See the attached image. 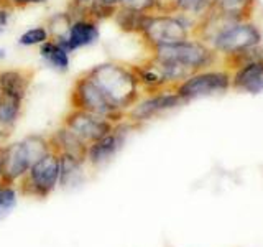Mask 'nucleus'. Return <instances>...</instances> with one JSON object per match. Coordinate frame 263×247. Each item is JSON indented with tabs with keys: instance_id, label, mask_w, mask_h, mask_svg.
<instances>
[{
	"instance_id": "nucleus-1",
	"label": "nucleus",
	"mask_w": 263,
	"mask_h": 247,
	"mask_svg": "<svg viewBox=\"0 0 263 247\" xmlns=\"http://www.w3.org/2000/svg\"><path fill=\"white\" fill-rule=\"evenodd\" d=\"M84 73L109 97L114 105L125 112L143 96L135 73L130 68V63L105 61L92 66Z\"/></svg>"
},
{
	"instance_id": "nucleus-2",
	"label": "nucleus",
	"mask_w": 263,
	"mask_h": 247,
	"mask_svg": "<svg viewBox=\"0 0 263 247\" xmlns=\"http://www.w3.org/2000/svg\"><path fill=\"white\" fill-rule=\"evenodd\" d=\"M51 152L48 135L33 134L0 147V183L15 186L33 163Z\"/></svg>"
},
{
	"instance_id": "nucleus-3",
	"label": "nucleus",
	"mask_w": 263,
	"mask_h": 247,
	"mask_svg": "<svg viewBox=\"0 0 263 247\" xmlns=\"http://www.w3.org/2000/svg\"><path fill=\"white\" fill-rule=\"evenodd\" d=\"M148 56L179 63L186 66L187 69H191L193 73L211 69L220 64V56L211 46L196 38H187L184 41L173 45L155 46L148 49Z\"/></svg>"
},
{
	"instance_id": "nucleus-4",
	"label": "nucleus",
	"mask_w": 263,
	"mask_h": 247,
	"mask_svg": "<svg viewBox=\"0 0 263 247\" xmlns=\"http://www.w3.org/2000/svg\"><path fill=\"white\" fill-rule=\"evenodd\" d=\"M193 23L194 20L183 15L148 13L138 37L148 51L155 46L173 45L191 38Z\"/></svg>"
},
{
	"instance_id": "nucleus-5",
	"label": "nucleus",
	"mask_w": 263,
	"mask_h": 247,
	"mask_svg": "<svg viewBox=\"0 0 263 247\" xmlns=\"http://www.w3.org/2000/svg\"><path fill=\"white\" fill-rule=\"evenodd\" d=\"M69 109H79L119 123L125 119V111L114 105L96 82L86 73L74 79V84L69 93Z\"/></svg>"
},
{
	"instance_id": "nucleus-6",
	"label": "nucleus",
	"mask_w": 263,
	"mask_h": 247,
	"mask_svg": "<svg viewBox=\"0 0 263 247\" xmlns=\"http://www.w3.org/2000/svg\"><path fill=\"white\" fill-rule=\"evenodd\" d=\"M60 185V155L49 152L28 168L15 185L18 195L33 200H46Z\"/></svg>"
},
{
	"instance_id": "nucleus-7",
	"label": "nucleus",
	"mask_w": 263,
	"mask_h": 247,
	"mask_svg": "<svg viewBox=\"0 0 263 247\" xmlns=\"http://www.w3.org/2000/svg\"><path fill=\"white\" fill-rule=\"evenodd\" d=\"M261 31L252 20L230 23L214 38L209 46L220 56V61L226 58L249 51V49L261 46Z\"/></svg>"
},
{
	"instance_id": "nucleus-8",
	"label": "nucleus",
	"mask_w": 263,
	"mask_h": 247,
	"mask_svg": "<svg viewBox=\"0 0 263 247\" xmlns=\"http://www.w3.org/2000/svg\"><path fill=\"white\" fill-rule=\"evenodd\" d=\"M232 73L226 68H211L204 71H197L186 78L183 82L175 87V93L183 99L184 104L194 99L224 94L230 89Z\"/></svg>"
},
{
	"instance_id": "nucleus-9",
	"label": "nucleus",
	"mask_w": 263,
	"mask_h": 247,
	"mask_svg": "<svg viewBox=\"0 0 263 247\" xmlns=\"http://www.w3.org/2000/svg\"><path fill=\"white\" fill-rule=\"evenodd\" d=\"M138 129L140 126H137V123L130 122L127 119L115 123L109 134H105L104 137H101L99 140H96L94 144H90L87 147L86 167L89 170H99L105 167L107 163H110L123 148L132 132H135Z\"/></svg>"
},
{
	"instance_id": "nucleus-10",
	"label": "nucleus",
	"mask_w": 263,
	"mask_h": 247,
	"mask_svg": "<svg viewBox=\"0 0 263 247\" xmlns=\"http://www.w3.org/2000/svg\"><path fill=\"white\" fill-rule=\"evenodd\" d=\"M179 105H184V101L171 89L160 91V93L153 94H143L125 112V119L142 127L143 123L156 119L164 112L176 109Z\"/></svg>"
},
{
	"instance_id": "nucleus-11",
	"label": "nucleus",
	"mask_w": 263,
	"mask_h": 247,
	"mask_svg": "<svg viewBox=\"0 0 263 247\" xmlns=\"http://www.w3.org/2000/svg\"><path fill=\"white\" fill-rule=\"evenodd\" d=\"M61 126L69 129L81 142H84L89 147L90 144H94L96 140L104 137L105 134H109L115 123L101 117V115L79 111V109H69L66 112Z\"/></svg>"
},
{
	"instance_id": "nucleus-12",
	"label": "nucleus",
	"mask_w": 263,
	"mask_h": 247,
	"mask_svg": "<svg viewBox=\"0 0 263 247\" xmlns=\"http://www.w3.org/2000/svg\"><path fill=\"white\" fill-rule=\"evenodd\" d=\"M230 89L237 93L258 94L263 91V56L242 64L240 68L232 71Z\"/></svg>"
},
{
	"instance_id": "nucleus-13",
	"label": "nucleus",
	"mask_w": 263,
	"mask_h": 247,
	"mask_svg": "<svg viewBox=\"0 0 263 247\" xmlns=\"http://www.w3.org/2000/svg\"><path fill=\"white\" fill-rule=\"evenodd\" d=\"M99 37H101V30H99V23L92 19H76L72 20V25L69 28L68 38L60 41V46H63L69 55L78 51L81 48H86L97 43Z\"/></svg>"
},
{
	"instance_id": "nucleus-14",
	"label": "nucleus",
	"mask_w": 263,
	"mask_h": 247,
	"mask_svg": "<svg viewBox=\"0 0 263 247\" xmlns=\"http://www.w3.org/2000/svg\"><path fill=\"white\" fill-rule=\"evenodd\" d=\"M35 79V69L28 68H12L0 69V94L20 99L25 102Z\"/></svg>"
},
{
	"instance_id": "nucleus-15",
	"label": "nucleus",
	"mask_w": 263,
	"mask_h": 247,
	"mask_svg": "<svg viewBox=\"0 0 263 247\" xmlns=\"http://www.w3.org/2000/svg\"><path fill=\"white\" fill-rule=\"evenodd\" d=\"M49 145H51V152L58 155H71L76 158L86 162V153H87V145L72 134L69 129L64 126L58 127L53 134L48 135Z\"/></svg>"
},
{
	"instance_id": "nucleus-16",
	"label": "nucleus",
	"mask_w": 263,
	"mask_h": 247,
	"mask_svg": "<svg viewBox=\"0 0 263 247\" xmlns=\"http://www.w3.org/2000/svg\"><path fill=\"white\" fill-rule=\"evenodd\" d=\"M257 0H211L209 10L220 13L234 22L252 20Z\"/></svg>"
},
{
	"instance_id": "nucleus-17",
	"label": "nucleus",
	"mask_w": 263,
	"mask_h": 247,
	"mask_svg": "<svg viewBox=\"0 0 263 247\" xmlns=\"http://www.w3.org/2000/svg\"><path fill=\"white\" fill-rule=\"evenodd\" d=\"M209 8L208 0H158L155 13L163 15H183L196 20Z\"/></svg>"
},
{
	"instance_id": "nucleus-18",
	"label": "nucleus",
	"mask_w": 263,
	"mask_h": 247,
	"mask_svg": "<svg viewBox=\"0 0 263 247\" xmlns=\"http://www.w3.org/2000/svg\"><path fill=\"white\" fill-rule=\"evenodd\" d=\"M86 162L71 155H60V185L61 188L76 186L86 178Z\"/></svg>"
},
{
	"instance_id": "nucleus-19",
	"label": "nucleus",
	"mask_w": 263,
	"mask_h": 247,
	"mask_svg": "<svg viewBox=\"0 0 263 247\" xmlns=\"http://www.w3.org/2000/svg\"><path fill=\"white\" fill-rule=\"evenodd\" d=\"M40 56L43 58V61L51 69L58 73H68L69 71V53L66 51L63 46H60L53 40L45 41L43 45H40Z\"/></svg>"
},
{
	"instance_id": "nucleus-20",
	"label": "nucleus",
	"mask_w": 263,
	"mask_h": 247,
	"mask_svg": "<svg viewBox=\"0 0 263 247\" xmlns=\"http://www.w3.org/2000/svg\"><path fill=\"white\" fill-rule=\"evenodd\" d=\"M146 15L148 13L135 12V10H130V8H125V7H119L112 20L115 22V25H117L120 31L138 37L140 31H142Z\"/></svg>"
},
{
	"instance_id": "nucleus-21",
	"label": "nucleus",
	"mask_w": 263,
	"mask_h": 247,
	"mask_svg": "<svg viewBox=\"0 0 263 247\" xmlns=\"http://www.w3.org/2000/svg\"><path fill=\"white\" fill-rule=\"evenodd\" d=\"M71 25H72V16L69 15L68 10H66V12H56L53 15H49L45 28L48 30L49 40L60 43V41L68 38Z\"/></svg>"
},
{
	"instance_id": "nucleus-22",
	"label": "nucleus",
	"mask_w": 263,
	"mask_h": 247,
	"mask_svg": "<svg viewBox=\"0 0 263 247\" xmlns=\"http://www.w3.org/2000/svg\"><path fill=\"white\" fill-rule=\"evenodd\" d=\"M23 111V101L10 96L0 94V123L15 129Z\"/></svg>"
},
{
	"instance_id": "nucleus-23",
	"label": "nucleus",
	"mask_w": 263,
	"mask_h": 247,
	"mask_svg": "<svg viewBox=\"0 0 263 247\" xmlns=\"http://www.w3.org/2000/svg\"><path fill=\"white\" fill-rule=\"evenodd\" d=\"M117 8L119 7H115V5H105L102 2H99V0H92V2L87 5L86 16L87 19L96 20L97 23H101L105 20H112L115 12H117Z\"/></svg>"
},
{
	"instance_id": "nucleus-24",
	"label": "nucleus",
	"mask_w": 263,
	"mask_h": 247,
	"mask_svg": "<svg viewBox=\"0 0 263 247\" xmlns=\"http://www.w3.org/2000/svg\"><path fill=\"white\" fill-rule=\"evenodd\" d=\"M16 196H18V191H16L15 186H7L0 183V221L13 211L16 206Z\"/></svg>"
},
{
	"instance_id": "nucleus-25",
	"label": "nucleus",
	"mask_w": 263,
	"mask_h": 247,
	"mask_svg": "<svg viewBox=\"0 0 263 247\" xmlns=\"http://www.w3.org/2000/svg\"><path fill=\"white\" fill-rule=\"evenodd\" d=\"M49 40V35H48V30L45 27H31L28 28L27 31H23L20 38H18V43L22 46H40L43 45L45 41Z\"/></svg>"
},
{
	"instance_id": "nucleus-26",
	"label": "nucleus",
	"mask_w": 263,
	"mask_h": 247,
	"mask_svg": "<svg viewBox=\"0 0 263 247\" xmlns=\"http://www.w3.org/2000/svg\"><path fill=\"white\" fill-rule=\"evenodd\" d=\"M156 4L158 0H119V7H125L142 13H155Z\"/></svg>"
},
{
	"instance_id": "nucleus-27",
	"label": "nucleus",
	"mask_w": 263,
	"mask_h": 247,
	"mask_svg": "<svg viewBox=\"0 0 263 247\" xmlns=\"http://www.w3.org/2000/svg\"><path fill=\"white\" fill-rule=\"evenodd\" d=\"M16 8L8 0H0V27L5 28Z\"/></svg>"
},
{
	"instance_id": "nucleus-28",
	"label": "nucleus",
	"mask_w": 263,
	"mask_h": 247,
	"mask_svg": "<svg viewBox=\"0 0 263 247\" xmlns=\"http://www.w3.org/2000/svg\"><path fill=\"white\" fill-rule=\"evenodd\" d=\"M15 8H27L30 5H43L46 0H8Z\"/></svg>"
},
{
	"instance_id": "nucleus-29",
	"label": "nucleus",
	"mask_w": 263,
	"mask_h": 247,
	"mask_svg": "<svg viewBox=\"0 0 263 247\" xmlns=\"http://www.w3.org/2000/svg\"><path fill=\"white\" fill-rule=\"evenodd\" d=\"M13 134V129L4 126V123H0V147H4L5 144H8V140H10Z\"/></svg>"
},
{
	"instance_id": "nucleus-30",
	"label": "nucleus",
	"mask_w": 263,
	"mask_h": 247,
	"mask_svg": "<svg viewBox=\"0 0 263 247\" xmlns=\"http://www.w3.org/2000/svg\"><path fill=\"white\" fill-rule=\"evenodd\" d=\"M92 0H71L69 5L71 7H87Z\"/></svg>"
},
{
	"instance_id": "nucleus-31",
	"label": "nucleus",
	"mask_w": 263,
	"mask_h": 247,
	"mask_svg": "<svg viewBox=\"0 0 263 247\" xmlns=\"http://www.w3.org/2000/svg\"><path fill=\"white\" fill-rule=\"evenodd\" d=\"M99 2H102L105 5H115V7H119V0H99Z\"/></svg>"
},
{
	"instance_id": "nucleus-32",
	"label": "nucleus",
	"mask_w": 263,
	"mask_h": 247,
	"mask_svg": "<svg viewBox=\"0 0 263 247\" xmlns=\"http://www.w3.org/2000/svg\"><path fill=\"white\" fill-rule=\"evenodd\" d=\"M7 56V53H5V49L4 48H0V60H4V58Z\"/></svg>"
},
{
	"instance_id": "nucleus-33",
	"label": "nucleus",
	"mask_w": 263,
	"mask_h": 247,
	"mask_svg": "<svg viewBox=\"0 0 263 247\" xmlns=\"http://www.w3.org/2000/svg\"><path fill=\"white\" fill-rule=\"evenodd\" d=\"M2 31H4V28H2V27H0V33H2Z\"/></svg>"
},
{
	"instance_id": "nucleus-34",
	"label": "nucleus",
	"mask_w": 263,
	"mask_h": 247,
	"mask_svg": "<svg viewBox=\"0 0 263 247\" xmlns=\"http://www.w3.org/2000/svg\"><path fill=\"white\" fill-rule=\"evenodd\" d=\"M208 2H209V5H211V0H208Z\"/></svg>"
}]
</instances>
